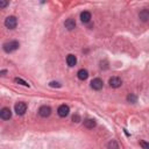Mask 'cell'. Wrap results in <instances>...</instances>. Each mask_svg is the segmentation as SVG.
I'll list each match as a JSON object with an SVG mask.
<instances>
[{"label":"cell","mask_w":149,"mask_h":149,"mask_svg":"<svg viewBox=\"0 0 149 149\" xmlns=\"http://www.w3.org/2000/svg\"><path fill=\"white\" fill-rule=\"evenodd\" d=\"M19 47H20V43L18 41H9V42H6V43L3 46V48H4V50L6 51V53H13V51H15V50H18L19 49Z\"/></svg>","instance_id":"1"},{"label":"cell","mask_w":149,"mask_h":149,"mask_svg":"<svg viewBox=\"0 0 149 149\" xmlns=\"http://www.w3.org/2000/svg\"><path fill=\"white\" fill-rule=\"evenodd\" d=\"M16 25H18V20H16L15 16L11 15V16H7V18L5 19V26H6L8 29H14V28L16 27Z\"/></svg>","instance_id":"2"},{"label":"cell","mask_w":149,"mask_h":149,"mask_svg":"<svg viewBox=\"0 0 149 149\" xmlns=\"http://www.w3.org/2000/svg\"><path fill=\"white\" fill-rule=\"evenodd\" d=\"M27 111V105L25 102H18L15 105V112L18 115H24Z\"/></svg>","instance_id":"3"},{"label":"cell","mask_w":149,"mask_h":149,"mask_svg":"<svg viewBox=\"0 0 149 149\" xmlns=\"http://www.w3.org/2000/svg\"><path fill=\"white\" fill-rule=\"evenodd\" d=\"M38 114L42 117V118H48L50 114H51V109L49 106L44 105V106H41L40 110H38Z\"/></svg>","instance_id":"4"},{"label":"cell","mask_w":149,"mask_h":149,"mask_svg":"<svg viewBox=\"0 0 149 149\" xmlns=\"http://www.w3.org/2000/svg\"><path fill=\"white\" fill-rule=\"evenodd\" d=\"M69 112H70V109H69L68 105H61L59 107H58V110H57L58 115L62 117V118H65L69 114Z\"/></svg>","instance_id":"5"},{"label":"cell","mask_w":149,"mask_h":149,"mask_svg":"<svg viewBox=\"0 0 149 149\" xmlns=\"http://www.w3.org/2000/svg\"><path fill=\"white\" fill-rule=\"evenodd\" d=\"M102 85H104V83H102V80H101L100 78H94V79H92V82H91V88H92L93 90H96V91L101 90V89H102Z\"/></svg>","instance_id":"6"},{"label":"cell","mask_w":149,"mask_h":149,"mask_svg":"<svg viewBox=\"0 0 149 149\" xmlns=\"http://www.w3.org/2000/svg\"><path fill=\"white\" fill-rule=\"evenodd\" d=\"M109 83H110V86L113 88V89H118L122 85V80L119 77H112Z\"/></svg>","instance_id":"7"},{"label":"cell","mask_w":149,"mask_h":149,"mask_svg":"<svg viewBox=\"0 0 149 149\" xmlns=\"http://www.w3.org/2000/svg\"><path fill=\"white\" fill-rule=\"evenodd\" d=\"M0 117H1V119L4 120H9L12 118V112L8 107H4L1 111H0Z\"/></svg>","instance_id":"8"},{"label":"cell","mask_w":149,"mask_h":149,"mask_svg":"<svg viewBox=\"0 0 149 149\" xmlns=\"http://www.w3.org/2000/svg\"><path fill=\"white\" fill-rule=\"evenodd\" d=\"M64 26H65V28H67L68 30H72V29L76 28V22H75L73 19L70 18V19H67V20H65Z\"/></svg>","instance_id":"9"},{"label":"cell","mask_w":149,"mask_h":149,"mask_svg":"<svg viewBox=\"0 0 149 149\" xmlns=\"http://www.w3.org/2000/svg\"><path fill=\"white\" fill-rule=\"evenodd\" d=\"M80 20L83 21L84 24H88V22H90V20H91V13H90V12H88V11L83 12V13L80 14Z\"/></svg>","instance_id":"10"},{"label":"cell","mask_w":149,"mask_h":149,"mask_svg":"<svg viewBox=\"0 0 149 149\" xmlns=\"http://www.w3.org/2000/svg\"><path fill=\"white\" fill-rule=\"evenodd\" d=\"M139 18L141 21H143V22H146V21L149 20V11L148 9H142L140 13H139Z\"/></svg>","instance_id":"11"},{"label":"cell","mask_w":149,"mask_h":149,"mask_svg":"<svg viewBox=\"0 0 149 149\" xmlns=\"http://www.w3.org/2000/svg\"><path fill=\"white\" fill-rule=\"evenodd\" d=\"M77 76H78V78L80 80H85V79H88V77H89V72H88L86 69H80L77 72Z\"/></svg>","instance_id":"12"},{"label":"cell","mask_w":149,"mask_h":149,"mask_svg":"<svg viewBox=\"0 0 149 149\" xmlns=\"http://www.w3.org/2000/svg\"><path fill=\"white\" fill-rule=\"evenodd\" d=\"M84 126L86 127V128H94V127L97 126V122H96V120H93V119H86V120H84Z\"/></svg>","instance_id":"13"},{"label":"cell","mask_w":149,"mask_h":149,"mask_svg":"<svg viewBox=\"0 0 149 149\" xmlns=\"http://www.w3.org/2000/svg\"><path fill=\"white\" fill-rule=\"evenodd\" d=\"M67 63H68V65L69 67H75L76 65V63H77V58H76V56L75 55H68V57H67Z\"/></svg>","instance_id":"14"},{"label":"cell","mask_w":149,"mask_h":149,"mask_svg":"<svg viewBox=\"0 0 149 149\" xmlns=\"http://www.w3.org/2000/svg\"><path fill=\"white\" fill-rule=\"evenodd\" d=\"M107 148H109V149H118V143H117L114 140H112V141L109 142Z\"/></svg>","instance_id":"15"},{"label":"cell","mask_w":149,"mask_h":149,"mask_svg":"<svg viewBox=\"0 0 149 149\" xmlns=\"http://www.w3.org/2000/svg\"><path fill=\"white\" fill-rule=\"evenodd\" d=\"M136 96L135 94H133V93H131V94H128V97H127V100H128L129 102H132V104H134V102H136Z\"/></svg>","instance_id":"16"},{"label":"cell","mask_w":149,"mask_h":149,"mask_svg":"<svg viewBox=\"0 0 149 149\" xmlns=\"http://www.w3.org/2000/svg\"><path fill=\"white\" fill-rule=\"evenodd\" d=\"M14 80H15V83H18V84H21V85H24V86H29V84H28L26 80L21 79V78H15Z\"/></svg>","instance_id":"17"},{"label":"cell","mask_w":149,"mask_h":149,"mask_svg":"<svg viewBox=\"0 0 149 149\" xmlns=\"http://www.w3.org/2000/svg\"><path fill=\"white\" fill-rule=\"evenodd\" d=\"M49 85H50L51 88H61V84H59V83H57V82H51Z\"/></svg>","instance_id":"18"},{"label":"cell","mask_w":149,"mask_h":149,"mask_svg":"<svg viewBox=\"0 0 149 149\" xmlns=\"http://www.w3.org/2000/svg\"><path fill=\"white\" fill-rule=\"evenodd\" d=\"M140 144H141V147H142L143 149H149V143H147V142H144V141H141Z\"/></svg>","instance_id":"19"},{"label":"cell","mask_w":149,"mask_h":149,"mask_svg":"<svg viewBox=\"0 0 149 149\" xmlns=\"http://www.w3.org/2000/svg\"><path fill=\"white\" fill-rule=\"evenodd\" d=\"M8 5V1H0V8H4Z\"/></svg>","instance_id":"20"},{"label":"cell","mask_w":149,"mask_h":149,"mask_svg":"<svg viewBox=\"0 0 149 149\" xmlns=\"http://www.w3.org/2000/svg\"><path fill=\"white\" fill-rule=\"evenodd\" d=\"M72 120H73L75 122H79V121H80V118H79V115H77V114H76V115H73V117H72Z\"/></svg>","instance_id":"21"},{"label":"cell","mask_w":149,"mask_h":149,"mask_svg":"<svg viewBox=\"0 0 149 149\" xmlns=\"http://www.w3.org/2000/svg\"><path fill=\"white\" fill-rule=\"evenodd\" d=\"M6 72H7L6 70H3V71H1V72H0V73H1V76H5V73H6Z\"/></svg>","instance_id":"22"}]
</instances>
